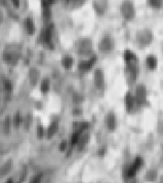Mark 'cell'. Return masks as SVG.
I'll use <instances>...</instances> for the list:
<instances>
[{
  "label": "cell",
  "mask_w": 163,
  "mask_h": 183,
  "mask_svg": "<svg viewBox=\"0 0 163 183\" xmlns=\"http://www.w3.org/2000/svg\"><path fill=\"white\" fill-rule=\"evenodd\" d=\"M37 135H38V137H42V135H43L42 127H38V129H37Z\"/></svg>",
  "instance_id": "19"
},
{
  "label": "cell",
  "mask_w": 163,
  "mask_h": 183,
  "mask_svg": "<svg viewBox=\"0 0 163 183\" xmlns=\"http://www.w3.org/2000/svg\"><path fill=\"white\" fill-rule=\"evenodd\" d=\"M66 147H67V143L66 142H62L61 143V145H60V150H65L66 149Z\"/></svg>",
  "instance_id": "21"
},
{
  "label": "cell",
  "mask_w": 163,
  "mask_h": 183,
  "mask_svg": "<svg viewBox=\"0 0 163 183\" xmlns=\"http://www.w3.org/2000/svg\"><path fill=\"white\" fill-rule=\"evenodd\" d=\"M113 49V41L109 38H105L100 43V51H109Z\"/></svg>",
  "instance_id": "3"
},
{
  "label": "cell",
  "mask_w": 163,
  "mask_h": 183,
  "mask_svg": "<svg viewBox=\"0 0 163 183\" xmlns=\"http://www.w3.org/2000/svg\"><path fill=\"white\" fill-rule=\"evenodd\" d=\"M12 3H14V5L16 6V7H18V6L20 5V1H19V0H12Z\"/></svg>",
  "instance_id": "22"
},
{
  "label": "cell",
  "mask_w": 163,
  "mask_h": 183,
  "mask_svg": "<svg viewBox=\"0 0 163 183\" xmlns=\"http://www.w3.org/2000/svg\"><path fill=\"white\" fill-rule=\"evenodd\" d=\"M4 86H5V90L6 91H10L11 89H12V84H11V82L9 80H6L5 84H4Z\"/></svg>",
  "instance_id": "17"
},
{
  "label": "cell",
  "mask_w": 163,
  "mask_h": 183,
  "mask_svg": "<svg viewBox=\"0 0 163 183\" xmlns=\"http://www.w3.org/2000/svg\"><path fill=\"white\" fill-rule=\"evenodd\" d=\"M136 38L139 42L141 43H148L150 40H151V33L149 31H142L139 32L137 35H136Z\"/></svg>",
  "instance_id": "4"
},
{
  "label": "cell",
  "mask_w": 163,
  "mask_h": 183,
  "mask_svg": "<svg viewBox=\"0 0 163 183\" xmlns=\"http://www.w3.org/2000/svg\"><path fill=\"white\" fill-rule=\"evenodd\" d=\"M94 79H96V86L100 89L103 88L104 84V78H103V74L101 70H96V75H94Z\"/></svg>",
  "instance_id": "5"
},
{
  "label": "cell",
  "mask_w": 163,
  "mask_h": 183,
  "mask_svg": "<svg viewBox=\"0 0 163 183\" xmlns=\"http://www.w3.org/2000/svg\"><path fill=\"white\" fill-rule=\"evenodd\" d=\"M26 29H27L28 34H34L35 25H34V22H33V20L30 19V18H28V19L26 20Z\"/></svg>",
  "instance_id": "7"
},
{
  "label": "cell",
  "mask_w": 163,
  "mask_h": 183,
  "mask_svg": "<svg viewBox=\"0 0 163 183\" xmlns=\"http://www.w3.org/2000/svg\"><path fill=\"white\" fill-rule=\"evenodd\" d=\"M147 62L151 68H154L156 66V59L154 58V57H149V58L147 59Z\"/></svg>",
  "instance_id": "12"
},
{
  "label": "cell",
  "mask_w": 163,
  "mask_h": 183,
  "mask_svg": "<svg viewBox=\"0 0 163 183\" xmlns=\"http://www.w3.org/2000/svg\"><path fill=\"white\" fill-rule=\"evenodd\" d=\"M48 89H49V81L48 80H43L42 84H41V91L43 92V93H46V92L48 91Z\"/></svg>",
  "instance_id": "11"
},
{
  "label": "cell",
  "mask_w": 163,
  "mask_h": 183,
  "mask_svg": "<svg viewBox=\"0 0 163 183\" xmlns=\"http://www.w3.org/2000/svg\"><path fill=\"white\" fill-rule=\"evenodd\" d=\"M150 3H151V5L158 7V6H160V4H161V0H150Z\"/></svg>",
  "instance_id": "15"
},
{
  "label": "cell",
  "mask_w": 163,
  "mask_h": 183,
  "mask_svg": "<svg viewBox=\"0 0 163 183\" xmlns=\"http://www.w3.org/2000/svg\"><path fill=\"white\" fill-rule=\"evenodd\" d=\"M107 122H108V127H109V129L113 130L115 128V117H114V114H112V113L109 114Z\"/></svg>",
  "instance_id": "8"
},
{
  "label": "cell",
  "mask_w": 163,
  "mask_h": 183,
  "mask_svg": "<svg viewBox=\"0 0 163 183\" xmlns=\"http://www.w3.org/2000/svg\"><path fill=\"white\" fill-rule=\"evenodd\" d=\"M43 16H44V18H49L50 16V11H49V8L48 7H45L44 8V11H43Z\"/></svg>",
  "instance_id": "16"
},
{
  "label": "cell",
  "mask_w": 163,
  "mask_h": 183,
  "mask_svg": "<svg viewBox=\"0 0 163 183\" xmlns=\"http://www.w3.org/2000/svg\"><path fill=\"white\" fill-rule=\"evenodd\" d=\"M36 78H37V72L35 69H32L30 71V79H32L33 84H36Z\"/></svg>",
  "instance_id": "13"
},
{
  "label": "cell",
  "mask_w": 163,
  "mask_h": 183,
  "mask_svg": "<svg viewBox=\"0 0 163 183\" xmlns=\"http://www.w3.org/2000/svg\"><path fill=\"white\" fill-rule=\"evenodd\" d=\"M72 63H73V60L70 56H66L64 58V60H63V65L65 66V68H70L71 65H72Z\"/></svg>",
  "instance_id": "9"
},
{
  "label": "cell",
  "mask_w": 163,
  "mask_h": 183,
  "mask_svg": "<svg viewBox=\"0 0 163 183\" xmlns=\"http://www.w3.org/2000/svg\"><path fill=\"white\" fill-rule=\"evenodd\" d=\"M56 130H58V124H56V122H54V124L50 126L49 130H48V137H51V136L56 132Z\"/></svg>",
  "instance_id": "10"
},
{
  "label": "cell",
  "mask_w": 163,
  "mask_h": 183,
  "mask_svg": "<svg viewBox=\"0 0 163 183\" xmlns=\"http://www.w3.org/2000/svg\"><path fill=\"white\" fill-rule=\"evenodd\" d=\"M94 7H96V11L98 14H102L106 11V1L105 0H100V1L94 3Z\"/></svg>",
  "instance_id": "6"
},
{
  "label": "cell",
  "mask_w": 163,
  "mask_h": 183,
  "mask_svg": "<svg viewBox=\"0 0 163 183\" xmlns=\"http://www.w3.org/2000/svg\"><path fill=\"white\" fill-rule=\"evenodd\" d=\"M20 122H21V116H20L19 113H16V115H14V124H16V127H19Z\"/></svg>",
  "instance_id": "14"
},
{
  "label": "cell",
  "mask_w": 163,
  "mask_h": 183,
  "mask_svg": "<svg viewBox=\"0 0 163 183\" xmlns=\"http://www.w3.org/2000/svg\"><path fill=\"white\" fill-rule=\"evenodd\" d=\"M121 13H122L123 16L127 20L132 19L134 16V5L131 4L129 1H125L123 2L122 6H121Z\"/></svg>",
  "instance_id": "1"
},
{
  "label": "cell",
  "mask_w": 163,
  "mask_h": 183,
  "mask_svg": "<svg viewBox=\"0 0 163 183\" xmlns=\"http://www.w3.org/2000/svg\"><path fill=\"white\" fill-rule=\"evenodd\" d=\"M54 0H42V4L43 6H45V7H48V6L50 5L51 3H54Z\"/></svg>",
  "instance_id": "18"
},
{
  "label": "cell",
  "mask_w": 163,
  "mask_h": 183,
  "mask_svg": "<svg viewBox=\"0 0 163 183\" xmlns=\"http://www.w3.org/2000/svg\"><path fill=\"white\" fill-rule=\"evenodd\" d=\"M105 152H106V149H105V148H103L102 150H100V152H99V154L100 155H102V154H104Z\"/></svg>",
  "instance_id": "23"
},
{
  "label": "cell",
  "mask_w": 163,
  "mask_h": 183,
  "mask_svg": "<svg viewBox=\"0 0 163 183\" xmlns=\"http://www.w3.org/2000/svg\"><path fill=\"white\" fill-rule=\"evenodd\" d=\"M41 177H42V175H37V176H35V177L33 178L32 182H39V181L41 180Z\"/></svg>",
  "instance_id": "20"
},
{
  "label": "cell",
  "mask_w": 163,
  "mask_h": 183,
  "mask_svg": "<svg viewBox=\"0 0 163 183\" xmlns=\"http://www.w3.org/2000/svg\"><path fill=\"white\" fill-rule=\"evenodd\" d=\"M91 49V42L90 40H81L79 42V47H78V51L80 54H88Z\"/></svg>",
  "instance_id": "2"
}]
</instances>
